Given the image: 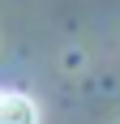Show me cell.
Here are the masks:
<instances>
[{
	"label": "cell",
	"mask_w": 120,
	"mask_h": 124,
	"mask_svg": "<svg viewBox=\"0 0 120 124\" xmlns=\"http://www.w3.org/2000/svg\"><path fill=\"white\" fill-rule=\"evenodd\" d=\"M0 124H39V107L17 90H0Z\"/></svg>",
	"instance_id": "1"
}]
</instances>
